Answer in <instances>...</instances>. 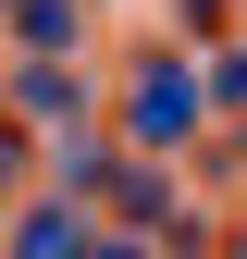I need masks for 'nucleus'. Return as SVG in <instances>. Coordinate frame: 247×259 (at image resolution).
I'll return each mask as SVG.
<instances>
[{"label":"nucleus","mask_w":247,"mask_h":259,"mask_svg":"<svg viewBox=\"0 0 247 259\" xmlns=\"http://www.w3.org/2000/svg\"><path fill=\"white\" fill-rule=\"evenodd\" d=\"M198 123V74L185 62H148V99H136V136H185Z\"/></svg>","instance_id":"nucleus-1"},{"label":"nucleus","mask_w":247,"mask_h":259,"mask_svg":"<svg viewBox=\"0 0 247 259\" xmlns=\"http://www.w3.org/2000/svg\"><path fill=\"white\" fill-rule=\"evenodd\" d=\"M13 259H87V222L74 210H37V222H25V247Z\"/></svg>","instance_id":"nucleus-2"},{"label":"nucleus","mask_w":247,"mask_h":259,"mask_svg":"<svg viewBox=\"0 0 247 259\" xmlns=\"http://www.w3.org/2000/svg\"><path fill=\"white\" fill-rule=\"evenodd\" d=\"M235 259H247V247H235Z\"/></svg>","instance_id":"nucleus-3"}]
</instances>
